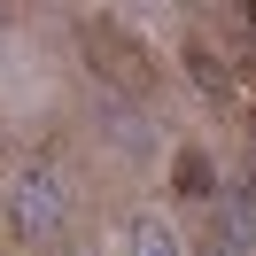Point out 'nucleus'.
<instances>
[{
    "label": "nucleus",
    "mask_w": 256,
    "mask_h": 256,
    "mask_svg": "<svg viewBox=\"0 0 256 256\" xmlns=\"http://www.w3.org/2000/svg\"><path fill=\"white\" fill-rule=\"evenodd\" d=\"M86 39H94L86 54H94L101 78H116L124 94H156V62L140 54V39H132L124 24H86Z\"/></svg>",
    "instance_id": "obj_1"
}]
</instances>
